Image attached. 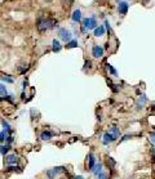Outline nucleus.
Here are the masks:
<instances>
[{
	"mask_svg": "<svg viewBox=\"0 0 155 179\" xmlns=\"http://www.w3.org/2000/svg\"><path fill=\"white\" fill-rule=\"evenodd\" d=\"M58 25V21H56L54 18H45L43 16H40L36 21V28L43 32L45 30H51V28H54Z\"/></svg>",
	"mask_w": 155,
	"mask_h": 179,
	"instance_id": "f257e3e1",
	"label": "nucleus"
},
{
	"mask_svg": "<svg viewBox=\"0 0 155 179\" xmlns=\"http://www.w3.org/2000/svg\"><path fill=\"white\" fill-rule=\"evenodd\" d=\"M96 27H97V20L94 16L83 20V27H82L83 32H85V31H88V30H94Z\"/></svg>",
	"mask_w": 155,
	"mask_h": 179,
	"instance_id": "f03ea898",
	"label": "nucleus"
},
{
	"mask_svg": "<svg viewBox=\"0 0 155 179\" xmlns=\"http://www.w3.org/2000/svg\"><path fill=\"white\" fill-rule=\"evenodd\" d=\"M58 35H59V37H61V40H63V41H66V43H69L71 39H73V34H71L67 28H59Z\"/></svg>",
	"mask_w": 155,
	"mask_h": 179,
	"instance_id": "7ed1b4c3",
	"label": "nucleus"
},
{
	"mask_svg": "<svg viewBox=\"0 0 155 179\" xmlns=\"http://www.w3.org/2000/svg\"><path fill=\"white\" fill-rule=\"evenodd\" d=\"M18 156L16 153H11V155H7L5 156V159H4V164H5L7 166H9V165H16L18 162Z\"/></svg>",
	"mask_w": 155,
	"mask_h": 179,
	"instance_id": "20e7f679",
	"label": "nucleus"
},
{
	"mask_svg": "<svg viewBox=\"0 0 155 179\" xmlns=\"http://www.w3.org/2000/svg\"><path fill=\"white\" fill-rule=\"evenodd\" d=\"M128 8H129V4L125 1V0H120L118 3V10H119V13L120 14H127V12H128Z\"/></svg>",
	"mask_w": 155,
	"mask_h": 179,
	"instance_id": "39448f33",
	"label": "nucleus"
},
{
	"mask_svg": "<svg viewBox=\"0 0 155 179\" xmlns=\"http://www.w3.org/2000/svg\"><path fill=\"white\" fill-rule=\"evenodd\" d=\"M92 56L94 57V58H101V57L104 56V48L98 47V45H94L92 49Z\"/></svg>",
	"mask_w": 155,
	"mask_h": 179,
	"instance_id": "423d86ee",
	"label": "nucleus"
},
{
	"mask_svg": "<svg viewBox=\"0 0 155 179\" xmlns=\"http://www.w3.org/2000/svg\"><path fill=\"white\" fill-rule=\"evenodd\" d=\"M114 140H116L115 138L113 137V134H111V133H105L104 134V138H102V143H104V144H110V143H113Z\"/></svg>",
	"mask_w": 155,
	"mask_h": 179,
	"instance_id": "0eeeda50",
	"label": "nucleus"
},
{
	"mask_svg": "<svg viewBox=\"0 0 155 179\" xmlns=\"http://www.w3.org/2000/svg\"><path fill=\"white\" fill-rule=\"evenodd\" d=\"M146 102H147V97H146V95H141V97L138 98V101H137V108L138 109L144 108V106L146 104Z\"/></svg>",
	"mask_w": 155,
	"mask_h": 179,
	"instance_id": "6e6552de",
	"label": "nucleus"
},
{
	"mask_svg": "<svg viewBox=\"0 0 155 179\" xmlns=\"http://www.w3.org/2000/svg\"><path fill=\"white\" fill-rule=\"evenodd\" d=\"M88 162H89V165H88L89 170L93 171V169H94V166H96V159H94V156H93L92 153L88 155Z\"/></svg>",
	"mask_w": 155,
	"mask_h": 179,
	"instance_id": "1a4fd4ad",
	"label": "nucleus"
},
{
	"mask_svg": "<svg viewBox=\"0 0 155 179\" xmlns=\"http://www.w3.org/2000/svg\"><path fill=\"white\" fill-rule=\"evenodd\" d=\"M73 21L74 22H80L82 21V12L79 10V9H76V10H74L73 13Z\"/></svg>",
	"mask_w": 155,
	"mask_h": 179,
	"instance_id": "9d476101",
	"label": "nucleus"
},
{
	"mask_svg": "<svg viewBox=\"0 0 155 179\" xmlns=\"http://www.w3.org/2000/svg\"><path fill=\"white\" fill-rule=\"evenodd\" d=\"M52 137H53V133L49 132V130H45V132H43L40 134V139L42 140H49Z\"/></svg>",
	"mask_w": 155,
	"mask_h": 179,
	"instance_id": "9b49d317",
	"label": "nucleus"
},
{
	"mask_svg": "<svg viewBox=\"0 0 155 179\" xmlns=\"http://www.w3.org/2000/svg\"><path fill=\"white\" fill-rule=\"evenodd\" d=\"M52 50L54 52V53H58V52H61L62 47H61V43L58 41V40H53V43H52Z\"/></svg>",
	"mask_w": 155,
	"mask_h": 179,
	"instance_id": "f8f14e48",
	"label": "nucleus"
},
{
	"mask_svg": "<svg viewBox=\"0 0 155 179\" xmlns=\"http://www.w3.org/2000/svg\"><path fill=\"white\" fill-rule=\"evenodd\" d=\"M104 34H105V27L98 26V27L94 28V36L100 37V36H104Z\"/></svg>",
	"mask_w": 155,
	"mask_h": 179,
	"instance_id": "ddd939ff",
	"label": "nucleus"
},
{
	"mask_svg": "<svg viewBox=\"0 0 155 179\" xmlns=\"http://www.w3.org/2000/svg\"><path fill=\"white\" fill-rule=\"evenodd\" d=\"M1 125H3V130H5V132H8L9 134H12V133H13V129L11 128V125H9V123L8 121H5V120H3L1 121Z\"/></svg>",
	"mask_w": 155,
	"mask_h": 179,
	"instance_id": "4468645a",
	"label": "nucleus"
},
{
	"mask_svg": "<svg viewBox=\"0 0 155 179\" xmlns=\"http://www.w3.org/2000/svg\"><path fill=\"white\" fill-rule=\"evenodd\" d=\"M9 149H11V146L9 144H4V146H0V153L3 155V156H7V153L9 152Z\"/></svg>",
	"mask_w": 155,
	"mask_h": 179,
	"instance_id": "2eb2a0df",
	"label": "nucleus"
},
{
	"mask_svg": "<svg viewBox=\"0 0 155 179\" xmlns=\"http://www.w3.org/2000/svg\"><path fill=\"white\" fill-rule=\"evenodd\" d=\"M8 137H9L8 132H5V130H1V132H0V142L1 143H5L7 139H8Z\"/></svg>",
	"mask_w": 155,
	"mask_h": 179,
	"instance_id": "dca6fc26",
	"label": "nucleus"
},
{
	"mask_svg": "<svg viewBox=\"0 0 155 179\" xmlns=\"http://www.w3.org/2000/svg\"><path fill=\"white\" fill-rule=\"evenodd\" d=\"M101 169H102V164L101 162H98L96 166H94V169H93V174L96 176H98L100 174H101Z\"/></svg>",
	"mask_w": 155,
	"mask_h": 179,
	"instance_id": "f3484780",
	"label": "nucleus"
},
{
	"mask_svg": "<svg viewBox=\"0 0 155 179\" xmlns=\"http://www.w3.org/2000/svg\"><path fill=\"white\" fill-rule=\"evenodd\" d=\"M5 170L7 171H22V169H21L20 166H16V165H9V166H7Z\"/></svg>",
	"mask_w": 155,
	"mask_h": 179,
	"instance_id": "a211bd4d",
	"label": "nucleus"
},
{
	"mask_svg": "<svg viewBox=\"0 0 155 179\" xmlns=\"http://www.w3.org/2000/svg\"><path fill=\"white\" fill-rule=\"evenodd\" d=\"M0 95H1V97L8 95V90H7V87L4 84H0Z\"/></svg>",
	"mask_w": 155,
	"mask_h": 179,
	"instance_id": "6ab92c4d",
	"label": "nucleus"
},
{
	"mask_svg": "<svg viewBox=\"0 0 155 179\" xmlns=\"http://www.w3.org/2000/svg\"><path fill=\"white\" fill-rule=\"evenodd\" d=\"M109 133H111V134H113V137L115 138V139H118L119 135H120V132H119L118 128H111V132H109Z\"/></svg>",
	"mask_w": 155,
	"mask_h": 179,
	"instance_id": "aec40b11",
	"label": "nucleus"
},
{
	"mask_svg": "<svg viewBox=\"0 0 155 179\" xmlns=\"http://www.w3.org/2000/svg\"><path fill=\"white\" fill-rule=\"evenodd\" d=\"M76 47H78V41H76V40H70V41L66 44V48H67V49H71V48H76Z\"/></svg>",
	"mask_w": 155,
	"mask_h": 179,
	"instance_id": "412c9836",
	"label": "nucleus"
},
{
	"mask_svg": "<svg viewBox=\"0 0 155 179\" xmlns=\"http://www.w3.org/2000/svg\"><path fill=\"white\" fill-rule=\"evenodd\" d=\"M0 77H1V80L4 81V83H8V84H12V83H13V79L12 77H9L8 75H3V76H0Z\"/></svg>",
	"mask_w": 155,
	"mask_h": 179,
	"instance_id": "4be33fe9",
	"label": "nucleus"
},
{
	"mask_svg": "<svg viewBox=\"0 0 155 179\" xmlns=\"http://www.w3.org/2000/svg\"><path fill=\"white\" fill-rule=\"evenodd\" d=\"M52 170L54 171V174H61V173H63V171H65V168H63V166H58V168H54V169H52Z\"/></svg>",
	"mask_w": 155,
	"mask_h": 179,
	"instance_id": "5701e85b",
	"label": "nucleus"
},
{
	"mask_svg": "<svg viewBox=\"0 0 155 179\" xmlns=\"http://www.w3.org/2000/svg\"><path fill=\"white\" fill-rule=\"evenodd\" d=\"M107 165L110 166V168H114V165H115V161H114L111 157H109V159H107Z\"/></svg>",
	"mask_w": 155,
	"mask_h": 179,
	"instance_id": "b1692460",
	"label": "nucleus"
},
{
	"mask_svg": "<svg viewBox=\"0 0 155 179\" xmlns=\"http://www.w3.org/2000/svg\"><path fill=\"white\" fill-rule=\"evenodd\" d=\"M47 175H48V178H49V179H53L54 176H56V174H54V171H53V170H49V171H47Z\"/></svg>",
	"mask_w": 155,
	"mask_h": 179,
	"instance_id": "393cba45",
	"label": "nucleus"
},
{
	"mask_svg": "<svg viewBox=\"0 0 155 179\" xmlns=\"http://www.w3.org/2000/svg\"><path fill=\"white\" fill-rule=\"evenodd\" d=\"M149 140L151 143H155V133H150V134H149Z\"/></svg>",
	"mask_w": 155,
	"mask_h": 179,
	"instance_id": "a878e982",
	"label": "nucleus"
},
{
	"mask_svg": "<svg viewBox=\"0 0 155 179\" xmlns=\"http://www.w3.org/2000/svg\"><path fill=\"white\" fill-rule=\"evenodd\" d=\"M107 68H109V71H110L113 75H116V71H115V68L111 66V64H107Z\"/></svg>",
	"mask_w": 155,
	"mask_h": 179,
	"instance_id": "bb28decb",
	"label": "nucleus"
},
{
	"mask_svg": "<svg viewBox=\"0 0 155 179\" xmlns=\"http://www.w3.org/2000/svg\"><path fill=\"white\" fill-rule=\"evenodd\" d=\"M65 4H66L67 7H71V5L74 4V0H65Z\"/></svg>",
	"mask_w": 155,
	"mask_h": 179,
	"instance_id": "cd10ccee",
	"label": "nucleus"
},
{
	"mask_svg": "<svg viewBox=\"0 0 155 179\" xmlns=\"http://www.w3.org/2000/svg\"><path fill=\"white\" fill-rule=\"evenodd\" d=\"M105 25H106V30L110 32V31H111V27H110V23H109V21H105Z\"/></svg>",
	"mask_w": 155,
	"mask_h": 179,
	"instance_id": "c85d7f7f",
	"label": "nucleus"
},
{
	"mask_svg": "<svg viewBox=\"0 0 155 179\" xmlns=\"http://www.w3.org/2000/svg\"><path fill=\"white\" fill-rule=\"evenodd\" d=\"M92 68V62L90 61H85V68Z\"/></svg>",
	"mask_w": 155,
	"mask_h": 179,
	"instance_id": "c756f323",
	"label": "nucleus"
},
{
	"mask_svg": "<svg viewBox=\"0 0 155 179\" xmlns=\"http://www.w3.org/2000/svg\"><path fill=\"white\" fill-rule=\"evenodd\" d=\"M98 178H100V179H106V174H105V173H101V174L98 175Z\"/></svg>",
	"mask_w": 155,
	"mask_h": 179,
	"instance_id": "7c9ffc66",
	"label": "nucleus"
},
{
	"mask_svg": "<svg viewBox=\"0 0 155 179\" xmlns=\"http://www.w3.org/2000/svg\"><path fill=\"white\" fill-rule=\"evenodd\" d=\"M152 162L155 164V148H152Z\"/></svg>",
	"mask_w": 155,
	"mask_h": 179,
	"instance_id": "2f4dec72",
	"label": "nucleus"
},
{
	"mask_svg": "<svg viewBox=\"0 0 155 179\" xmlns=\"http://www.w3.org/2000/svg\"><path fill=\"white\" fill-rule=\"evenodd\" d=\"M129 138H131V135H125L124 138H121V140H120V142H123V140H127V139H129Z\"/></svg>",
	"mask_w": 155,
	"mask_h": 179,
	"instance_id": "473e14b6",
	"label": "nucleus"
},
{
	"mask_svg": "<svg viewBox=\"0 0 155 179\" xmlns=\"http://www.w3.org/2000/svg\"><path fill=\"white\" fill-rule=\"evenodd\" d=\"M71 179H84V178H83V176H73Z\"/></svg>",
	"mask_w": 155,
	"mask_h": 179,
	"instance_id": "72a5a7b5",
	"label": "nucleus"
},
{
	"mask_svg": "<svg viewBox=\"0 0 155 179\" xmlns=\"http://www.w3.org/2000/svg\"><path fill=\"white\" fill-rule=\"evenodd\" d=\"M151 111L155 112V104H152V106H151Z\"/></svg>",
	"mask_w": 155,
	"mask_h": 179,
	"instance_id": "f704fd0d",
	"label": "nucleus"
},
{
	"mask_svg": "<svg viewBox=\"0 0 155 179\" xmlns=\"http://www.w3.org/2000/svg\"><path fill=\"white\" fill-rule=\"evenodd\" d=\"M146 1H149V0H144V3H146Z\"/></svg>",
	"mask_w": 155,
	"mask_h": 179,
	"instance_id": "c9c22d12",
	"label": "nucleus"
},
{
	"mask_svg": "<svg viewBox=\"0 0 155 179\" xmlns=\"http://www.w3.org/2000/svg\"><path fill=\"white\" fill-rule=\"evenodd\" d=\"M45 1H52V0H45Z\"/></svg>",
	"mask_w": 155,
	"mask_h": 179,
	"instance_id": "e433bc0d",
	"label": "nucleus"
}]
</instances>
